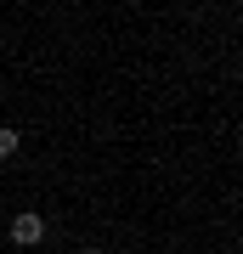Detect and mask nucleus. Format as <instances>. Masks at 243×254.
<instances>
[{
    "label": "nucleus",
    "mask_w": 243,
    "mask_h": 254,
    "mask_svg": "<svg viewBox=\"0 0 243 254\" xmlns=\"http://www.w3.org/2000/svg\"><path fill=\"white\" fill-rule=\"evenodd\" d=\"M80 254H108V249H80Z\"/></svg>",
    "instance_id": "3"
},
{
    "label": "nucleus",
    "mask_w": 243,
    "mask_h": 254,
    "mask_svg": "<svg viewBox=\"0 0 243 254\" xmlns=\"http://www.w3.org/2000/svg\"><path fill=\"white\" fill-rule=\"evenodd\" d=\"M40 237H45V220L40 215H17V220H11V243H17V249H34Z\"/></svg>",
    "instance_id": "1"
},
{
    "label": "nucleus",
    "mask_w": 243,
    "mask_h": 254,
    "mask_svg": "<svg viewBox=\"0 0 243 254\" xmlns=\"http://www.w3.org/2000/svg\"><path fill=\"white\" fill-rule=\"evenodd\" d=\"M11 153H17V130H6V125H0V158H11Z\"/></svg>",
    "instance_id": "2"
}]
</instances>
